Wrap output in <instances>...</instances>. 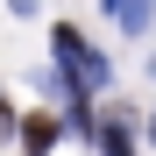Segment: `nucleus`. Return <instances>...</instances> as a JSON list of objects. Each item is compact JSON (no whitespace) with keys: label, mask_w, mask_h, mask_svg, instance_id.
<instances>
[{"label":"nucleus","mask_w":156,"mask_h":156,"mask_svg":"<svg viewBox=\"0 0 156 156\" xmlns=\"http://www.w3.org/2000/svg\"><path fill=\"white\" fill-rule=\"evenodd\" d=\"M99 135V149L107 156H135V135H128V121H107V128H92Z\"/></svg>","instance_id":"nucleus-4"},{"label":"nucleus","mask_w":156,"mask_h":156,"mask_svg":"<svg viewBox=\"0 0 156 156\" xmlns=\"http://www.w3.org/2000/svg\"><path fill=\"white\" fill-rule=\"evenodd\" d=\"M14 128H21V149H29V156H43V149L64 142V128L50 121V114H29V121H14Z\"/></svg>","instance_id":"nucleus-2"},{"label":"nucleus","mask_w":156,"mask_h":156,"mask_svg":"<svg viewBox=\"0 0 156 156\" xmlns=\"http://www.w3.org/2000/svg\"><path fill=\"white\" fill-rule=\"evenodd\" d=\"M149 142H156V114H149Z\"/></svg>","instance_id":"nucleus-7"},{"label":"nucleus","mask_w":156,"mask_h":156,"mask_svg":"<svg viewBox=\"0 0 156 156\" xmlns=\"http://www.w3.org/2000/svg\"><path fill=\"white\" fill-rule=\"evenodd\" d=\"M7 121H14V114H7V92H0V128H7Z\"/></svg>","instance_id":"nucleus-5"},{"label":"nucleus","mask_w":156,"mask_h":156,"mask_svg":"<svg viewBox=\"0 0 156 156\" xmlns=\"http://www.w3.org/2000/svg\"><path fill=\"white\" fill-rule=\"evenodd\" d=\"M14 14H36V0H14Z\"/></svg>","instance_id":"nucleus-6"},{"label":"nucleus","mask_w":156,"mask_h":156,"mask_svg":"<svg viewBox=\"0 0 156 156\" xmlns=\"http://www.w3.org/2000/svg\"><path fill=\"white\" fill-rule=\"evenodd\" d=\"M107 14L121 21V29H142V21L156 14V0H107Z\"/></svg>","instance_id":"nucleus-3"},{"label":"nucleus","mask_w":156,"mask_h":156,"mask_svg":"<svg viewBox=\"0 0 156 156\" xmlns=\"http://www.w3.org/2000/svg\"><path fill=\"white\" fill-rule=\"evenodd\" d=\"M57 64H64L57 78H64V85H71L78 99H85L92 85H107V57H99V50H92L85 36H78L71 21H57Z\"/></svg>","instance_id":"nucleus-1"}]
</instances>
